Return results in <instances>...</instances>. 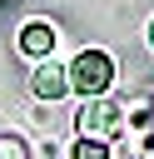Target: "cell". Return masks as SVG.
Listing matches in <instances>:
<instances>
[{
    "label": "cell",
    "mask_w": 154,
    "mask_h": 159,
    "mask_svg": "<svg viewBox=\"0 0 154 159\" xmlns=\"http://www.w3.org/2000/svg\"><path fill=\"white\" fill-rule=\"evenodd\" d=\"M65 75H70V89H79L84 99H99V94H109V84H114V60H109L104 50H79Z\"/></svg>",
    "instance_id": "6da1fadb"
},
{
    "label": "cell",
    "mask_w": 154,
    "mask_h": 159,
    "mask_svg": "<svg viewBox=\"0 0 154 159\" xmlns=\"http://www.w3.org/2000/svg\"><path fill=\"white\" fill-rule=\"evenodd\" d=\"M75 124H79V139H99V144H109V139L124 134V104L109 99V94L84 99L79 114H75Z\"/></svg>",
    "instance_id": "7a4b0ae2"
},
{
    "label": "cell",
    "mask_w": 154,
    "mask_h": 159,
    "mask_svg": "<svg viewBox=\"0 0 154 159\" xmlns=\"http://www.w3.org/2000/svg\"><path fill=\"white\" fill-rule=\"evenodd\" d=\"M30 89H35L40 99H65V94H70V75H65L60 65H40V70L30 75Z\"/></svg>",
    "instance_id": "3957f363"
},
{
    "label": "cell",
    "mask_w": 154,
    "mask_h": 159,
    "mask_svg": "<svg viewBox=\"0 0 154 159\" xmlns=\"http://www.w3.org/2000/svg\"><path fill=\"white\" fill-rule=\"evenodd\" d=\"M20 50H25V55H35V60H45V55L55 50V25H45V20H30V25L20 30Z\"/></svg>",
    "instance_id": "277c9868"
},
{
    "label": "cell",
    "mask_w": 154,
    "mask_h": 159,
    "mask_svg": "<svg viewBox=\"0 0 154 159\" xmlns=\"http://www.w3.org/2000/svg\"><path fill=\"white\" fill-rule=\"evenodd\" d=\"M0 159H30L25 139H20V134H0Z\"/></svg>",
    "instance_id": "5b68a950"
},
{
    "label": "cell",
    "mask_w": 154,
    "mask_h": 159,
    "mask_svg": "<svg viewBox=\"0 0 154 159\" xmlns=\"http://www.w3.org/2000/svg\"><path fill=\"white\" fill-rule=\"evenodd\" d=\"M75 159H109V144H99V139H79V144H75Z\"/></svg>",
    "instance_id": "8992f818"
},
{
    "label": "cell",
    "mask_w": 154,
    "mask_h": 159,
    "mask_svg": "<svg viewBox=\"0 0 154 159\" xmlns=\"http://www.w3.org/2000/svg\"><path fill=\"white\" fill-rule=\"evenodd\" d=\"M149 50H154V20H149Z\"/></svg>",
    "instance_id": "52a82bcc"
}]
</instances>
